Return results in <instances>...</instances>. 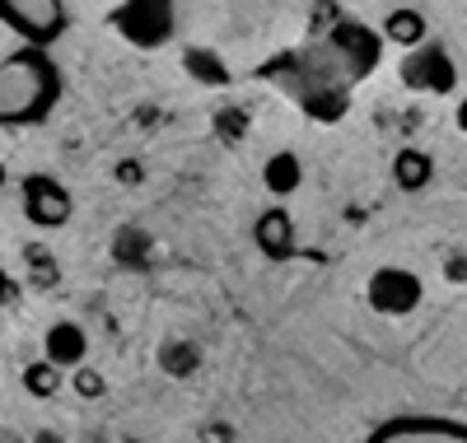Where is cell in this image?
<instances>
[{"label": "cell", "mask_w": 467, "mask_h": 443, "mask_svg": "<svg viewBox=\"0 0 467 443\" xmlns=\"http://www.w3.org/2000/svg\"><path fill=\"white\" fill-rule=\"evenodd\" d=\"M57 94H61L57 66L37 47H24V52L0 61V122L5 127L43 122L57 103Z\"/></svg>", "instance_id": "cell-1"}, {"label": "cell", "mask_w": 467, "mask_h": 443, "mask_svg": "<svg viewBox=\"0 0 467 443\" xmlns=\"http://www.w3.org/2000/svg\"><path fill=\"white\" fill-rule=\"evenodd\" d=\"M108 28H117V37H127L131 47H164L173 28H178V5L173 0H122Z\"/></svg>", "instance_id": "cell-2"}, {"label": "cell", "mask_w": 467, "mask_h": 443, "mask_svg": "<svg viewBox=\"0 0 467 443\" xmlns=\"http://www.w3.org/2000/svg\"><path fill=\"white\" fill-rule=\"evenodd\" d=\"M420 299H425V285H420V275L407 271V266H379L365 280V304L379 317H407V313L420 308Z\"/></svg>", "instance_id": "cell-3"}, {"label": "cell", "mask_w": 467, "mask_h": 443, "mask_svg": "<svg viewBox=\"0 0 467 443\" xmlns=\"http://www.w3.org/2000/svg\"><path fill=\"white\" fill-rule=\"evenodd\" d=\"M402 85L416 94H453L458 89V66L440 43H420L402 57Z\"/></svg>", "instance_id": "cell-4"}, {"label": "cell", "mask_w": 467, "mask_h": 443, "mask_svg": "<svg viewBox=\"0 0 467 443\" xmlns=\"http://www.w3.org/2000/svg\"><path fill=\"white\" fill-rule=\"evenodd\" d=\"M70 211H75V201H70V191L57 182V178H28L24 182V215L37 224V229H61L66 220H70Z\"/></svg>", "instance_id": "cell-5"}, {"label": "cell", "mask_w": 467, "mask_h": 443, "mask_svg": "<svg viewBox=\"0 0 467 443\" xmlns=\"http://www.w3.org/2000/svg\"><path fill=\"white\" fill-rule=\"evenodd\" d=\"M0 15H5L24 37H33V43H47V37L61 28L57 0H0Z\"/></svg>", "instance_id": "cell-6"}, {"label": "cell", "mask_w": 467, "mask_h": 443, "mask_svg": "<svg viewBox=\"0 0 467 443\" xmlns=\"http://www.w3.org/2000/svg\"><path fill=\"white\" fill-rule=\"evenodd\" d=\"M85 355H89V336L80 322H52L47 336H43V359L66 374V369H85Z\"/></svg>", "instance_id": "cell-7"}, {"label": "cell", "mask_w": 467, "mask_h": 443, "mask_svg": "<svg viewBox=\"0 0 467 443\" xmlns=\"http://www.w3.org/2000/svg\"><path fill=\"white\" fill-rule=\"evenodd\" d=\"M299 182H304V159H299L295 149H271V154L262 159V187L276 196V201L295 196Z\"/></svg>", "instance_id": "cell-8"}, {"label": "cell", "mask_w": 467, "mask_h": 443, "mask_svg": "<svg viewBox=\"0 0 467 443\" xmlns=\"http://www.w3.org/2000/svg\"><path fill=\"white\" fill-rule=\"evenodd\" d=\"M253 238H257V248L266 252V257H290L295 252V220L281 211V206H271V211H262L257 215V224H253Z\"/></svg>", "instance_id": "cell-9"}, {"label": "cell", "mask_w": 467, "mask_h": 443, "mask_svg": "<svg viewBox=\"0 0 467 443\" xmlns=\"http://www.w3.org/2000/svg\"><path fill=\"white\" fill-rule=\"evenodd\" d=\"M383 37L411 52V47H420V43H431V24H425L420 10H393V15L383 19Z\"/></svg>", "instance_id": "cell-10"}, {"label": "cell", "mask_w": 467, "mask_h": 443, "mask_svg": "<svg viewBox=\"0 0 467 443\" xmlns=\"http://www.w3.org/2000/svg\"><path fill=\"white\" fill-rule=\"evenodd\" d=\"M431 173H435V159L425 154V149H416V145L398 149V159H393V182H398L402 191H420L425 182H431Z\"/></svg>", "instance_id": "cell-11"}, {"label": "cell", "mask_w": 467, "mask_h": 443, "mask_svg": "<svg viewBox=\"0 0 467 443\" xmlns=\"http://www.w3.org/2000/svg\"><path fill=\"white\" fill-rule=\"evenodd\" d=\"M182 66L192 70V79H202V85H211V89L229 79V66H224V57H220V52H211V47H187Z\"/></svg>", "instance_id": "cell-12"}, {"label": "cell", "mask_w": 467, "mask_h": 443, "mask_svg": "<svg viewBox=\"0 0 467 443\" xmlns=\"http://www.w3.org/2000/svg\"><path fill=\"white\" fill-rule=\"evenodd\" d=\"M299 103L314 122H341L346 117V89H308L299 94Z\"/></svg>", "instance_id": "cell-13"}, {"label": "cell", "mask_w": 467, "mask_h": 443, "mask_svg": "<svg viewBox=\"0 0 467 443\" xmlns=\"http://www.w3.org/2000/svg\"><path fill=\"white\" fill-rule=\"evenodd\" d=\"M61 378H66V374H57V369L47 365V359H33V365L19 374V383H24V392H28V397H52V392L61 387Z\"/></svg>", "instance_id": "cell-14"}, {"label": "cell", "mask_w": 467, "mask_h": 443, "mask_svg": "<svg viewBox=\"0 0 467 443\" xmlns=\"http://www.w3.org/2000/svg\"><path fill=\"white\" fill-rule=\"evenodd\" d=\"M112 178L122 187H140L145 182V164H140V159H122V164H112Z\"/></svg>", "instance_id": "cell-15"}, {"label": "cell", "mask_w": 467, "mask_h": 443, "mask_svg": "<svg viewBox=\"0 0 467 443\" xmlns=\"http://www.w3.org/2000/svg\"><path fill=\"white\" fill-rule=\"evenodd\" d=\"M24 257H28V271H33V280H37V275H43V280H52V275H57V271H52V252H47V248H28Z\"/></svg>", "instance_id": "cell-16"}, {"label": "cell", "mask_w": 467, "mask_h": 443, "mask_svg": "<svg viewBox=\"0 0 467 443\" xmlns=\"http://www.w3.org/2000/svg\"><path fill=\"white\" fill-rule=\"evenodd\" d=\"M75 387H80L85 397H99V392H103V378H99L94 369H75Z\"/></svg>", "instance_id": "cell-17"}, {"label": "cell", "mask_w": 467, "mask_h": 443, "mask_svg": "<svg viewBox=\"0 0 467 443\" xmlns=\"http://www.w3.org/2000/svg\"><path fill=\"white\" fill-rule=\"evenodd\" d=\"M444 280H453V285H467V257H462V252H453V257L444 262Z\"/></svg>", "instance_id": "cell-18"}, {"label": "cell", "mask_w": 467, "mask_h": 443, "mask_svg": "<svg viewBox=\"0 0 467 443\" xmlns=\"http://www.w3.org/2000/svg\"><path fill=\"white\" fill-rule=\"evenodd\" d=\"M453 127L467 136V94H462V98H458V108H453Z\"/></svg>", "instance_id": "cell-19"}, {"label": "cell", "mask_w": 467, "mask_h": 443, "mask_svg": "<svg viewBox=\"0 0 467 443\" xmlns=\"http://www.w3.org/2000/svg\"><path fill=\"white\" fill-rule=\"evenodd\" d=\"M234 429H206V443H229Z\"/></svg>", "instance_id": "cell-20"}, {"label": "cell", "mask_w": 467, "mask_h": 443, "mask_svg": "<svg viewBox=\"0 0 467 443\" xmlns=\"http://www.w3.org/2000/svg\"><path fill=\"white\" fill-rule=\"evenodd\" d=\"M0 299H10V280H5V271H0Z\"/></svg>", "instance_id": "cell-21"}, {"label": "cell", "mask_w": 467, "mask_h": 443, "mask_svg": "<svg viewBox=\"0 0 467 443\" xmlns=\"http://www.w3.org/2000/svg\"><path fill=\"white\" fill-rule=\"evenodd\" d=\"M0 187H5V164H0Z\"/></svg>", "instance_id": "cell-22"}]
</instances>
